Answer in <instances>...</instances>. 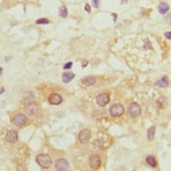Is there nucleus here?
I'll return each mask as SVG.
<instances>
[{
    "label": "nucleus",
    "mask_w": 171,
    "mask_h": 171,
    "mask_svg": "<svg viewBox=\"0 0 171 171\" xmlns=\"http://www.w3.org/2000/svg\"><path fill=\"white\" fill-rule=\"evenodd\" d=\"M101 147H102V141H100V140L94 141V149H96V148L100 149Z\"/></svg>",
    "instance_id": "nucleus-20"
},
{
    "label": "nucleus",
    "mask_w": 171,
    "mask_h": 171,
    "mask_svg": "<svg viewBox=\"0 0 171 171\" xmlns=\"http://www.w3.org/2000/svg\"><path fill=\"white\" fill-rule=\"evenodd\" d=\"M49 20L46 19V18H41V19H38L36 21V24H48Z\"/></svg>",
    "instance_id": "nucleus-19"
},
{
    "label": "nucleus",
    "mask_w": 171,
    "mask_h": 171,
    "mask_svg": "<svg viewBox=\"0 0 171 171\" xmlns=\"http://www.w3.org/2000/svg\"><path fill=\"white\" fill-rule=\"evenodd\" d=\"M2 73H3V69H2V67L0 66V76L2 75Z\"/></svg>",
    "instance_id": "nucleus-27"
},
{
    "label": "nucleus",
    "mask_w": 171,
    "mask_h": 171,
    "mask_svg": "<svg viewBox=\"0 0 171 171\" xmlns=\"http://www.w3.org/2000/svg\"><path fill=\"white\" fill-rule=\"evenodd\" d=\"M86 65H87V62L85 61L84 63H83V67H85V66H86Z\"/></svg>",
    "instance_id": "nucleus-29"
},
{
    "label": "nucleus",
    "mask_w": 171,
    "mask_h": 171,
    "mask_svg": "<svg viewBox=\"0 0 171 171\" xmlns=\"http://www.w3.org/2000/svg\"><path fill=\"white\" fill-rule=\"evenodd\" d=\"M146 163H147L148 165H149L150 167H152V168H156L157 166L156 159H154L152 156H148L147 157H146Z\"/></svg>",
    "instance_id": "nucleus-16"
},
{
    "label": "nucleus",
    "mask_w": 171,
    "mask_h": 171,
    "mask_svg": "<svg viewBox=\"0 0 171 171\" xmlns=\"http://www.w3.org/2000/svg\"><path fill=\"white\" fill-rule=\"evenodd\" d=\"M128 0H122V1H121V3L122 4H124V3H126V2H127Z\"/></svg>",
    "instance_id": "nucleus-28"
},
{
    "label": "nucleus",
    "mask_w": 171,
    "mask_h": 171,
    "mask_svg": "<svg viewBox=\"0 0 171 171\" xmlns=\"http://www.w3.org/2000/svg\"><path fill=\"white\" fill-rule=\"evenodd\" d=\"M67 15H68V12H67L66 6L62 5L61 8H59V16L61 18H65V17H67Z\"/></svg>",
    "instance_id": "nucleus-18"
},
{
    "label": "nucleus",
    "mask_w": 171,
    "mask_h": 171,
    "mask_svg": "<svg viewBox=\"0 0 171 171\" xmlns=\"http://www.w3.org/2000/svg\"><path fill=\"white\" fill-rule=\"evenodd\" d=\"M109 102V96L107 94H101L97 97V103H98L99 106L104 107L108 104Z\"/></svg>",
    "instance_id": "nucleus-8"
},
{
    "label": "nucleus",
    "mask_w": 171,
    "mask_h": 171,
    "mask_svg": "<svg viewBox=\"0 0 171 171\" xmlns=\"http://www.w3.org/2000/svg\"><path fill=\"white\" fill-rule=\"evenodd\" d=\"M168 84H169V80H168L167 77L161 78L159 81H156V85L159 87H167Z\"/></svg>",
    "instance_id": "nucleus-15"
},
{
    "label": "nucleus",
    "mask_w": 171,
    "mask_h": 171,
    "mask_svg": "<svg viewBox=\"0 0 171 171\" xmlns=\"http://www.w3.org/2000/svg\"><path fill=\"white\" fill-rule=\"evenodd\" d=\"M4 93V87H0V94H2Z\"/></svg>",
    "instance_id": "nucleus-26"
},
{
    "label": "nucleus",
    "mask_w": 171,
    "mask_h": 171,
    "mask_svg": "<svg viewBox=\"0 0 171 171\" xmlns=\"http://www.w3.org/2000/svg\"><path fill=\"white\" fill-rule=\"evenodd\" d=\"M85 11H86V12H89V13H90V5H89L88 3L85 4Z\"/></svg>",
    "instance_id": "nucleus-25"
},
{
    "label": "nucleus",
    "mask_w": 171,
    "mask_h": 171,
    "mask_svg": "<svg viewBox=\"0 0 171 171\" xmlns=\"http://www.w3.org/2000/svg\"><path fill=\"white\" fill-rule=\"evenodd\" d=\"M28 123V118L22 112H18L13 117V124L17 127H23Z\"/></svg>",
    "instance_id": "nucleus-2"
},
{
    "label": "nucleus",
    "mask_w": 171,
    "mask_h": 171,
    "mask_svg": "<svg viewBox=\"0 0 171 171\" xmlns=\"http://www.w3.org/2000/svg\"><path fill=\"white\" fill-rule=\"evenodd\" d=\"M71 66H73V62H68V63H66V64H64L63 68H64V69H69Z\"/></svg>",
    "instance_id": "nucleus-22"
},
{
    "label": "nucleus",
    "mask_w": 171,
    "mask_h": 171,
    "mask_svg": "<svg viewBox=\"0 0 171 171\" xmlns=\"http://www.w3.org/2000/svg\"><path fill=\"white\" fill-rule=\"evenodd\" d=\"M165 37L167 38V39L171 40V31H167V33H165Z\"/></svg>",
    "instance_id": "nucleus-24"
},
{
    "label": "nucleus",
    "mask_w": 171,
    "mask_h": 171,
    "mask_svg": "<svg viewBox=\"0 0 171 171\" xmlns=\"http://www.w3.org/2000/svg\"><path fill=\"white\" fill-rule=\"evenodd\" d=\"M154 132H156V127L154 126H152V127H150L149 129H148L147 131V139L149 141H152L154 138Z\"/></svg>",
    "instance_id": "nucleus-17"
},
{
    "label": "nucleus",
    "mask_w": 171,
    "mask_h": 171,
    "mask_svg": "<svg viewBox=\"0 0 171 171\" xmlns=\"http://www.w3.org/2000/svg\"><path fill=\"white\" fill-rule=\"evenodd\" d=\"M38 109H39L38 105L36 104V103H34V102L28 103V104L25 106V111H26V113L30 114V116H35V114L38 112Z\"/></svg>",
    "instance_id": "nucleus-10"
},
{
    "label": "nucleus",
    "mask_w": 171,
    "mask_h": 171,
    "mask_svg": "<svg viewBox=\"0 0 171 171\" xmlns=\"http://www.w3.org/2000/svg\"><path fill=\"white\" fill-rule=\"evenodd\" d=\"M89 166L93 169H99L101 166V159L98 154H93L89 157Z\"/></svg>",
    "instance_id": "nucleus-7"
},
{
    "label": "nucleus",
    "mask_w": 171,
    "mask_h": 171,
    "mask_svg": "<svg viewBox=\"0 0 171 171\" xmlns=\"http://www.w3.org/2000/svg\"><path fill=\"white\" fill-rule=\"evenodd\" d=\"M36 161H37L38 165L41 168H43V169H48L51 166V164H53L51 156H47V154H39L36 157Z\"/></svg>",
    "instance_id": "nucleus-1"
},
{
    "label": "nucleus",
    "mask_w": 171,
    "mask_h": 171,
    "mask_svg": "<svg viewBox=\"0 0 171 171\" xmlns=\"http://www.w3.org/2000/svg\"><path fill=\"white\" fill-rule=\"evenodd\" d=\"M165 21H167L168 23L171 25V13L170 14H168L167 16H165Z\"/></svg>",
    "instance_id": "nucleus-23"
},
{
    "label": "nucleus",
    "mask_w": 171,
    "mask_h": 171,
    "mask_svg": "<svg viewBox=\"0 0 171 171\" xmlns=\"http://www.w3.org/2000/svg\"><path fill=\"white\" fill-rule=\"evenodd\" d=\"M157 10H159V12L161 13L162 15H165L166 13L169 11V4L166 3V2H161V3L159 4V6H157Z\"/></svg>",
    "instance_id": "nucleus-13"
},
{
    "label": "nucleus",
    "mask_w": 171,
    "mask_h": 171,
    "mask_svg": "<svg viewBox=\"0 0 171 171\" xmlns=\"http://www.w3.org/2000/svg\"><path fill=\"white\" fill-rule=\"evenodd\" d=\"M75 78V74L74 73H63L62 74V81L64 83H68V82H71L73 79Z\"/></svg>",
    "instance_id": "nucleus-14"
},
{
    "label": "nucleus",
    "mask_w": 171,
    "mask_h": 171,
    "mask_svg": "<svg viewBox=\"0 0 171 171\" xmlns=\"http://www.w3.org/2000/svg\"><path fill=\"white\" fill-rule=\"evenodd\" d=\"M68 167H69V164L65 159H57L55 163V169L58 171H65L68 169Z\"/></svg>",
    "instance_id": "nucleus-6"
},
{
    "label": "nucleus",
    "mask_w": 171,
    "mask_h": 171,
    "mask_svg": "<svg viewBox=\"0 0 171 171\" xmlns=\"http://www.w3.org/2000/svg\"><path fill=\"white\" fill-rule=\"evenodd\" d=\"M97 80L94 77H91V76H88V77H85L81 80V83H82L84 86H93V85L96 84Z\"/></svg>",
    "instance_id": "nucleus-12"
},
{
    "label": "nucleus",
    "mask_w": 171,
    "mask_h": 171,
    "mask_svg": "<svg viewBox=\"0 0 171 171\" xmlns=\"http://www.w3.org/2000/svg\"><path fill=\"white\" fill-rule=\"evenodd\" d=\"M11 59V57H6V59H5V61H8V60Z\"/></svg>",
    "instance_id": "nucleus-30"
},
{
    "label": "nucleus",
    "mask_w": 171,
    "mask_h": 171,
    "mask_svg": "<svg viewBox=\"0 0 171 171\" xmlns=\"http://www.w3.org/2000/svg\"><path fill=\"white\" fill-rule=\"evenodd\" d=\"M6 142H8L10 144H15L18 142V132L16 130H10L5 136Z\"/></svg>",
    "instance_id": "nucleus-9"
},
{
    "label": "nucleus",
    "mask_w": 171,
    "mask_h": 171,
    "mask_svg": "<svg viewBox=\"0 0 171 171\" xmlns=\"http://www.w3.org/2000/svg\"><path fill=\"white\" fill-rule=\"evenodd\" d=\"M90 130L89 129H82L79 133V141L81 144H87L90 139Z\"/></svg>",
    "instance_id": "nucleus-5"
},
{
    "label": "nucleus",
    "mask_w": 171,
    "mask_h": 171,
    "mask_svg": "<svg viewBox=\"0 0 171 171\" xmlns=\"http://www.w3.org/2000/svg\"><path fill=\"white\" fill-rule=\"evenodd\" d=\"M125 112V108L122 104H114L109 108V113L112 117H121Z\"/></svg>",
    "instance_id": "nucleus-3"
},
{
    "label": "nucleus",
    "mask_w": 171,
    "mask_h": 171,
    "mask_svg": "<svg viewBox=\"0 0 171 171\" xmlns=\"http://www.w3.org/2000/svg\"><path fill=\"white\" fill-rule=\"evenodd\" d=\"M48 102L53 105H59L62 103V97L59 94H51L48 97Z\"/></svg>",
    "instance_id": "nucleus-11"
},
{
    "label": "nucleus",
    "mask_w": 171,
    "mask_h": 171,
    "mask_svg": "<svg viewBox=\"0 0 171 171\" xmlns=\"http://www.w3.org/2000/svg\"><path fill=\"white\" fill-rule=\"evenodd\" d=\"M128 112H129V116L132 118H136L138 116H140L141 113V107L138 103H131L129 105V108H128Z\"/></svg>",
    "instance_id": "nucleus-4"
},
{
    "label": "nucleus",
    "mask_w": 171,
    "mask_h": 171,
    "mask_svg": "<svg viewBox=\"0 0 171 171\" xmlns=\"http://www.w3.org/2000/svg\"><path fill=\"white\" fill-rule=\"evenodd\" d=\"M93 4L94 8H100V4H101V0H93Z\"/></svg>",
    "instance_id": "nucleus-21"
}]
</instances>
